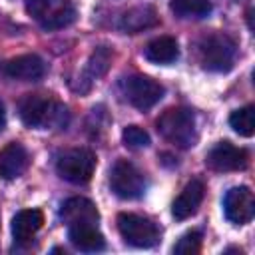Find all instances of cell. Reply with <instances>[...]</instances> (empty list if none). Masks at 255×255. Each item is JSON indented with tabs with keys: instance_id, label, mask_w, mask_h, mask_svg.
I'll return each instance as SVG.
<instances>
[{
	"instance_id": "ffe728a7",
	"label": "cell",
	"mask_w": 255,
	"mask_h": 255,
	"mask_svg": "<svg viewBox=\"0 0 255 255\" xmlns=\"http://www.w3.org/2000/svg\"><path fill=\"white\" fill-rule=\"evenodd\" d=\"M229 126L243 137H251L255 133V108L253 106H245L235 110L229 116Z\"/></svg>"
},
{
	"instance_id": "7a4b0ae2",
	"label": "cell",
	"mask_w": 255,
	"mask_h": 255,
	"mask_svg": "<svg viewBox=\"0 0 255 255\" xmlns=\"http://www.w3.org/2000/svg\"><path fill=\"white\" fill-rule=\"evenodd\" d=\"M157 131L177 147H191L197 141L195 116L187 108H167L157 118Z\"/></svg>"
},
{
	"instance_id": "9c48e42d",
	"label": "cell",
	"mask_w": 255,
	"mask_h": 255,
	"mask_svg": "<svg viewBox=\"0 0 255 255\" xmlns=\"http://www.w3.org/2000/svg\"><path fill=\"white\" fill-rule=\"evenodd\" d=\"M223 213L235 225H245L255 215V197L253 191L245 185L231 187L223 197Z\"/></svg>"
},
{
	"instance_id": "ac0fdd59",
	"label": "cell",
	"mask_w": 255,
	"mask_h": 255,
	"mask_svg": "<svg viewBox=\"0 0 255 255\" xmlns=\"http://www.w3.org/2000/svg\"><path fill=\"white\" fill-rule=\"evenodd\" d=\"M143 56L153 62V64H173L179 58V46L175 42V38L171 36H159L155 40H151L145 50Z\"/></svg>"
},
{
	"instance_id": "5bb4252c",
	"label": "cell",
	"mask_w": 255,
	"mask_h": 255,
	"mask_svg": "<svg viewBox=\"0 0 255 255\" xmlns=\"http://www.w3.org/2000/svg\"><path fill=\"white\" fill-rule=\"evenodd\" d=\"M203 195H205V185H203V181L191 179V181L181 189V193L177 195V199L173 201V207H171L173 217L179 219V221L191 217V215L197 211V207L201 205Z\"/></svg>"
},
{
	"instance_id": "7c38bea8",
	"label": "cell",
	"mask_w": 255,
	"mask_h": 255,
	"mask_svg": "<svg viewBox=\"0 0 255 255\" xmlns=\"http://www.w3.org/2000/svg\"><path fill=\"white\" fill-rule=\"evenodd\" d=\"M30 165V155L26 147L18 141H10L0 151V177L2 179H16L20 177Z\"/></svg>"
},
{
	"instance_id": "4fadbf2b",
	"label": "cell",
	"mask_w": 255,
	"mask_h": 255,
	"mask_svg": "<svg viewBox=\"0 0 255 255\" xmlns=\"http://www.w3.org/2000/svg\"><path fill=\"white\" fill-rule=\"evenodd\" d=\"M68 239L70 243L86 253L102 251L106 247V239L98 229V223H74L68 225Z\"/></svg>"
},
{
	"instance_id": "44dd1931",
	"label": "cell",
	"mask_w": 255,
	"mask_h": 255,
	"mask_svg": "<svg viewBox=\"0 0 255 255\" xmlns=\"http://www.w3.org/2000/svg\"><path fill=\"white\" fill-rule=\"evenodd\" d=\"M110 62H112V52H110V48H106V46L96 48V50L92 52L90 60H88V66H86V74H88L90 82L102 78V76L108 72Z\"/></svg>"
},
{
	"instance_id": "277c9868",
	"label": "cell",
	"mask_w": 255,
	"mask_h": 255,
	"mask_svg": "<svg viewBox=\"0 0 255 255\" xmlns=\"http://www.w3.org/2000/svg\"><path fill=\"white\" fill-rule=\"evenodd\" d=\"M26 12L44 30L66 28L78 18V10L70 0H26Z\"/></svg>"
},
{
	"instance_id": "52a82bcc",
	"label": "cell",
	"mask_w": 255,
	"mask_h": 255,
	"mask_svg": "<svg viewBox=\"0 0 255 255\" xmlns=\"http://www.w3.org/2000/svg\"><path fill=\"white\" fill-rule=\"evenodd\" d=\"M118 229L126 243L133 247H153L159 241V227L141 215L135 213H120L118 215Z\"/></svg>"
},
{
	"instance_id": "8fae6325",
	"label": "cell",
	"mask_w": 255,
	"mask_h": 255,
	"mask_svg": "<svg viewBox=\"0 0 255 255\" xmlns=\"http://www.w3.org/2000/svg\"><path fill=\"white\" fill-rule=\"evenodd\" d=\"M4 74L12 80H22V82H36L46 74V64L40 56L36 54H22L12 60H8L2 66Z\"/></svg>"
},
{
	"instance_id": "9a60e30c",
	"label": "cell",
	"mask_w": 255,
	"mask_h": 255,
	"mask_svg": "<svg viewBox=\"0 0 255 255\" xmlns=\"http://www.w3.org/2000/svg\"><path fill=\"white\" fill-rule=\"evenodd\" d=\"M159 22L157 10L151 4H141V6H133L129 10H126L120 18V28L128 34H137L141 30L153 28Z\"/></svg>"
},
{
	"instance_id": "5b68a950",
	"label": "cell",
	"mask_w": 255,
	"mask_h": 255,
	"mask_svg": "<svg viewBox=\"0 0 255 255\" xmlns=\"http://www.w3.org/2000/svg\"><path fill=\"white\" fill-rule=\"evenodd\" d=\"M56 171L70 183H88L96 171V153L88 147H72L58 155Z\"/></svg>"
},
{
	"instance_id": "6da1fadb",
	"label": "cell",
	"mask_w": 255,
	"mask_h": 255,
	"mask_svg": "<svg viewBox=\"0 0 255 255\" xmlns=\"http://www.w3.org/2000/svg\"><path fill=\"white\" fill-rule=\"evenodd\" d=\"M18 114L28 128L36 129L66 128L68 124L66 106L44 94H26L18 104Z\"/></svg>"
},
{
	"instance_id": "cb8c5ba5",
	"label": "cell",
	"mask_w": 255,
	"mask_h": 255,
	"mask_svg": "<svg viewBox=\"0 0 255 255\" xmlns=\"http://www.w3.org/2000/svg\"><path fill=\"white\" fill-rule=\"evenodd\" d=\"M4 126H6V112H4V104L0 102V131L4 129Z\"/></svg>"
},
{
	"instance_id": "7402d4cb",
	"label": "cell",
	"mask_w": 255,
	"mask_h": 255,
	"mask_svg": "<svg viewBox=\"0 0 255 255\" xmlns=\"http://www.w3.org/2000/svg\"><path fill=\"white\" fill-rule=\"evenodd\" d=\"M122 141L129 149H141L149 145V133L139 126H128L122 131Z\"/></svg>"
},
{
	"instance_id": "ba28073f",
	"label": "cell",
	"mask_w": 255,
	"mask_h": 255,
	"mask_svg": "<svg viewBox=\"0 0 255 255\" xmlns=\"http://www.w3.org/2000/svg\"><path fill=\"white\" fill-rule=\"evenodd\" d=\"M110 187L122 199H137L143 195L147 183L143 173L128 159H118L110 171Z\"/></svg>"
},
{
	"instance_id": "d6986e66",
	"label": "cell",
	"mask_w": 255,
	"mask_h": 255,
	"mask_svg": "<svg viewBox=\"0 0 255 255\" xmlns=\"http://www.w3.org/2000/svg\"><path fill=\"white\" fill-rule=\"evenodd\" d=\"M169 8L177 18H205L213 6L209 0H171Z\"/></svg>"
},
{
	"instance_id": "2e32d148",
	"label": "cell",
	"mask_w": 255,
	"mask_h": 255,
	"mask_svg": "<svg viewBox=\"0 0 255 255\" xmlns=\"http://www.w3.org/2000/svg\"><path fill=\"white\" fill-rule=\"evenodd\" d=\"M60 215L64 219L66 225H74V223H98L100 221V213L96 209V205L86 199V197H72L68 201H64Z\"/></svg>"
},
{
	"instance_id": "e0dca14e",
	"label": "cell",
	"mask_w": 255,
	"mask_h": 255,
	"mask_svg": "<svg viewBox=\"0 0 255 255\" xmlns=\"http://www.w3.org/2000/svg\"><path fill=\"white\" fill-rule=\"evenodd\" d=\"M44 213L40 209H22L12 219V235L18 243H28L42 229Z\"/></svg>"
},
{
	"instance_id": "3957f363",
	"label": "cell",
	"mask_w": 255,
	"mask_h": 255,
	"mask_svg": "<svg viewBox=\"0 0 255 255\" xmlns=\"http://www.w3.org/2000/svg\"><path fill=\"white\" fill-rule=\"evenodd\" d=\"M199 62L211 72H229L235 62L237 46L233 38L223 32H213L199 40Z\"/></svg>"
},
{
	"instance_id": "30bf717a",
	"label": "cell",
	"mask_w": 255,
	"mask_h": 255,
	"mask_svg": "<svg viewBox=\"0 0 255 255\" xmlns=\"http://www.w3.org/2000/svg\"><path fill=\"white\" fill-rule=\"evenodd\" d=\"M205 163L215 171H239L247 167L249 153L247 149L237 147L231 141H219L207 151Z\"/></svg>"
},
{
	"instance_id": "603a6c76",
	"label": "cell",
	"mask_w": 255,
	"mask_h": 255,
	"mask_svg": "<svg viewBox=\"0 0 255 255\" xmlns=\"http://www.w3.org/2000/svg\"><path fill=\"white\" fill-rule=\"evenodd\" d=\"M201 251V233L199 231H187L183 233L177 243L173 245V253H181V255H195Z\"/></svg>"
},
{
	"instance_id": "8992f818",
	"label": "cell",
	"mask_w": 255,
	"mask_h": 255,
	"mask_svg": "<svg viewBox=\"0 0 255 255\" xmlns=\"http://www.w3.org/2000/svg\"><path fill=\"white\" fill-rule=\"evenodd\" d=\"M120 90H122L124 100L131 104L133 108H137L139 112H147L149 108H153L165 94L159 82H155L149 76H141V74L122 78Z\"/></svg>"
}]
</instances>
